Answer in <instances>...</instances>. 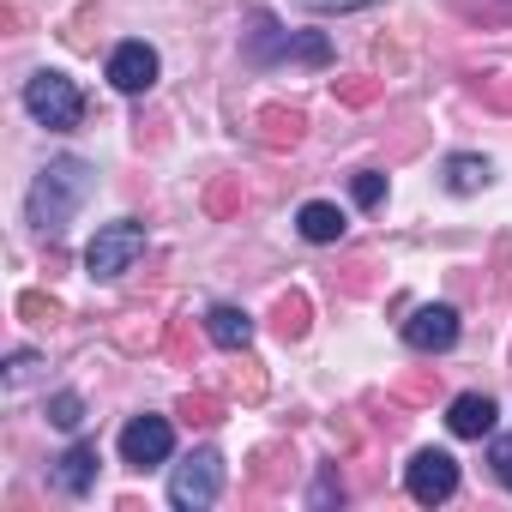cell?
<instances>
[{
  "label": "cell",
  "mask_w": 512,
  "mask_h": 512,
  "mask_svg": "<svg viewBox=\"0 0 512 512\" xmlns=\"http://www.w3.org/2000/svg\"><path fill=\"white\" fill-rule=\"evenodd\" d=\"M91 163H79V157H55L43 175H37V187H31V199H25V217H31V229L37 235H61L67 223H73V211L91 199Z\"/></svg>",
  "instance_id": "1"
},
{
  "label": "cell",
  "mask_w": 512,
  "mask_h": 512,
  "mask_svg": "<svg viewBox=\"0 0 512 512\" xmlns=\"http://www.w3.org/2000/svg\"><path fill=\"white\" fill-rule=\"evenodd\" d=\"M25 109H31L37 127H49V133H73V127L85 121V91H79L67 73L43 67V73L25 79Z\"/></svg>",
  "instance_id": "2"
},
{
  "label": "cell",
  "mask_w": 512,
  "mask_h": 512,
  "mask_svg": "<svg viewBox=\"0 0 512 512\" xmlns=\"http://www.w3.org/2000/svg\"><path fill=\"white\" fill-rule=\"evenodd\" d=\"M145 260V223H133V217H121V223H103L97 235H91V247H85V272L91 278H121V272H133Z\"/></svg>",
  "instance_id": "3"
},
{
  "label": "cell",
  "mask_w": 512,
  "mask_h": 512,
  "mask_svg": "<svg viewBox=\"0 0 512 512\" xmlns=\"http://www.w3.org/2000/svg\"><path fill=\"white\" fill-rule=\"evenodd\" d=\"M217 494H223V458L211 446L187 452L169 476V506L175 512H205V506H217Z\"/></svg>",
  "instance_id": "4"
},
{
  "label": "cell",
  "mask_w": 512,
  "mask_h": 512,
  "mask_svg": "<svg viewBox=\"0 0 512 512\" xmlns=\"http://www.w3.org/2000/svg\"><path fill=\"white\" fill-rule=\"evenodd\" d=\"M404 488H410L416 506H440V500H452V494H458V458L440 452V446L416 452L410 470H404Z\"/></svg>",
  "instance_id": "5"
},
{
  "label": "cell",
  "mask_w": 512,
  "mask_h": 512,
  "mask_svg": "<svg viewBox=\"0 0 512 512\" xmlns=\"http://www.w3.org/2000/svg\"><path fill=\"white\" fill-rule=\"evenodd\" d=\"M169 452H175L169 416H133V422L121 428V464H127V470H157Z\"/></svg>",
  "instance_id": "6"
},
{
  "label": "cell",
  "mask_w": 512,
  "mask_h": 512,
  "mask_svg": "<svg viewBox=\"0 0 512 512\" xmlns=\"http://www.w3.org/2000/svg\"><path fill=\"white\" fill-rule=\"evenodd\" d=\"M247 55H253V61H284V55H290V61H314V67H320V61H332V49H326V37H290V31H278V25H272L266 13H260V19H253V37H247Z\"/></svg>",
  "instance_id": "7"
},
{
  "label": "cell",
  "mask_w": 512,
  "mask_h": 512,
  "mask_svg": "<svg viewBox=\"0 0 512 512\" xmlns=\"http://www.w3.org/2000/svg\"><path fill=\"white\" fill-rule=\"evenodd\" d=\"M404 344H410V350H422V356L452 350V344H458V308H446V302L416 308V314L404 320Z\"/></svg>",
  "instance_id": "8"
},
{
  "label": "cell",
  "mask_w": 512,
  "mask_h": 512,
  "mask_svg": "<svg viewBox=\"0 0 512 512\" xmlns=\"http://www.w3.org/2000/svg\"><path fill=\"white\" fill-rule=\"evenodd\" d=\"M109 85L127 91V97H145L157 85V49L151 43H115L109 55Z\"/></svg>",
  "instance_id": "9"
},
{
  "label": "cell",
  "mask_w": 512,
  "mask_h": 512,
  "mask_svg": "<svg viewBox=\"0 0 512 512\" xmlns=\"http://www.w3.org/2000/svg\"><path fill=\"white\" fill-rule=\"evenodd\" d=\"M494 422H500V404H494L488 392H458V398L446 404V428H452L458 440H488Z\"/></svg>",
  "instance_id": "10"
},
{
  "label": "cell",
  "mask_w": 512,
  "mask_h": 512,
  "mask_svg": "<svg viewBox=\"0 0 512 512\" xmlns=\"http://www.w3.org/2000/svg\"><path fill=\"white\" fill-rule=\"evenodd\" d=\"M296 229H302V241H314V247H338L344 229H350V217H344L332 199H308V205L296 211Z\"/></svg>",
  "instance_id": "11"
},
{
  "label": "cell",
  "mask_w": 512,
  "mask_h": 512,
  "mask_svg": "<svg viewBox=\"0 0 512 512\" xmlns=\"http://www.w3.org/2000/svg\"><path fill=\"white\" fill-rule=\"evenodd\" d=\"M97 464H103V458H97V446H85V440H79V446H67V452L55 458V488H61V494H91Z\"/></svg>",
  "instance_id": "12"
},
{
  "label": "cell",
  "mask_w": 512,
  "mask_h": 512,
  "mask_svg": "<svg viewBox=\"0 0 512 512\" xmlns=\"http://www.w3.org/2000/svg\"><path fill=\"white\" fill-rule=\"evenodd\" d=\"M205 338H211L217 350H247V344H253V320H247L241 308L217 302V308H205Z\"/></svg>",
  "instance_id": "13"
},
{
  "label": "cell",
  "mask_w": 512,
  "mask_h": 512,
  "mask_svg": "<svg viewBox=\"0 0 512 512\" xmlns=\"http://www.w3.org/2000/svg\"><path fill=\"white\" fill-rule=\"evenodd\" d=\"M302 127H308V115L302 109H260V145H272V151H284V145H302Z\"/></svg>",
  "instance_id": "14"
},
{
  "label": "cell",
  "mask_w": 512,
  "mask_h": 512,
  "mask_svg": "<svg viewBox=\"0 0 512 512\" xmlns=\"http://www.w3.org/2000/svg\"><path fill=\"white\" fill-rule=\"evenodd\" d=\"M446 187H452V193H482V187H488V157H476V151L446 157Z\"/></svg>",
  "instance_id": "15"
},
{
  "label": "cell",
  "mask_w": 512,
  "mask_h": 512,
  "mask_svg": "<svg viewBox=\"0 0 512 512\" xmlns=\"http://www.w3.org/2000/svg\"><path fill=\"white\" fill-rule=\"evenodd\" d=\"M308 314H314V308H308V296H296V290H290V296H278V308H272L278 338H290V344H296V338L308 332Z\"/></svg>",
  "instance_id": "16"
},
{
  "label": "cell",
  "mask_w": 512,
  "mask_h": 512,
  "mask_svg": "<svg viewBox=\"0 0 512 512\" xmlns=\"http://www.w3.org/2000/svg\"><path fill=\"white\" fill-rule=\"evenodd\" d=\"M229 398H241V404L266 398V374H260V362H241V368L229 374Z\"/></svg>",
  "instance_id": "17"
},
{
  "label": "cell",
  "mask_w": 512,
  "mask_h": 512,
  "mask_svg": "<svg viewBox=\"0 0 512 512\" xmlns=\"http://www.w3.org/2000/svg\"><path fill=\"white\" fill-rule=\"evenodd\" d=\"M49 422H55L61 434H73V428L85 422V398H79V392H55V398H49Z\"/></svg>",
  "instance_id": "18"
},
{
  "label": "cell",
  "mask_w": 512,
  "mask_h": 512,
  "mask_svg": "<svg viewBox=\"0 0 512 512\" xmlns=\"http://www.w3.org/2000/svg\"><path fill=\"white\" fill-rule=\"evenodd\" d=\"M181 416L187 422H223V398L217 392H187L181 398Z\"/></svg>",
  "instance_id": "19"
},
{
  "label": "cell",
  "mask_w": 512,
  "mask_h": 512,
  "mask_svg": "<svg viewBox=\"0 0 512 512\" xmlns=\"http://www.w3.org/2000/svg\"><path fill=\"white\" fill-rule=\"evenodd\" d=\"M350 193H356V205H368V211H374V205L386 199V175H380V169H362V175L350 181Z\"/></svg>",
  "instance_id": "20"
},
{
  "label": "cell",
  "mask_w": 512,
  "mask_h": 512,
  "mask_svg": "<svg viewBox=\"0 0 512 512\" xmlns=\"http://www.w3.org/2000/svg\"><path fill=\"white\" fill-rule=\"evenodd\" d=\"M241 199H247V193H241V181H217V187L205 193V211H217V217H223V211H235Z\"/></svg>",
  "instance_id": "21"
},
{
  "label": "cell",
  "mask_w": 512,
  "mask_h": 512,
  "mask_svg": "<svg viewBox=\"0 0 512 512\" xmlns=\"http://www.w3.org/2000/svg\"><path fill=\"white\" fill-rule=\"evenodd\" d=\"M19 314H25V320H37V326H49V320H61V308H55L49 296H37V290H25V296H19Z\"/></svg>",
  "instance_id": "22"
},
{
  "label": "cell",
  "mask_w": 512,
  "mask_h": 512,
  "mask_svg": "<svg viewBox=\"0 0 512 512\" xmlns=\"http://www.w3.org/2000/svg\"><path fill=\"white\" fill-rule=\"evenodd\" d=\"M338 97L362 109V103H374V97H380V79H338Z\"/></svg>",
  "instance_id": "23"
},
{
  "label": "cell",
  "mask_w": 512,
  "mask_h": 512,
  "mask_svg": "<svg viewBox=\"0 0 512 512\" xmlns=\"http://www.w3.org/2000/svg\"><path fill=\"white\" fill-rule=\"evenodd\" d=\"M314 506H332V500H344V482H338V464H326L320 470V482H314V494H308Z\"/></svg>",
  "instance_id": "24"
},
{
  "label": "cell",
  "mask_w": 512,
  "mask_h": 512,
  "mask_svg": "<svg viewBox=\"0 0 512 512\" xmlns=\"http://www.w3.org/2000/svg\"><path fill=\"white\" fill-rule=\"evenodd\" d=\"M488 464H494V476L512 488V440H506V434H494V446H488Z\"/></svg>",
  "instance_id": "25"
},
{
  "label": "cell",
  "mask_w": 512,
  "mask_h": 512,
  "mask_svg": "<svg viewBox=\"0 0 512 512\" xmlns=\"http://www.w3.org/2000/svg\"><path fill=\"white\" fill-rule=\"evenodd\" d=\"M308 13H362V7H380V0H302Z\"/></svg>",
  "instance_id": "26"
},
{
  "label": "cell",
  "mask_w": 512,
  "mask_h": 512,
  "mask_svg": "<svg viewBox=\"0 0 512 512\" xmlns=\"http://www.w3.org/2000/svg\"><path fill=\"white\" fill-rule=\"evenodd\" d=\"M31 368H37V356H31V350H13V356H7V386L31 380Z\"/></svg>",
  "instance_id": "27"
},
{
  "label": "cell",
  "mask_w": 512,
  "mask_h": 512,
  "mask_svg": "<svg viewBox=\"0 0 512 512\" xmlns=\"http://www.w3.org/2000/svg\"><path fill=\"white\" fill-rule=\"evenodd\" d=\"M488 103H500V109H512V85H506V79H488Z\"/></svg>",
  "instance_id": "28"
}]
</instances>
